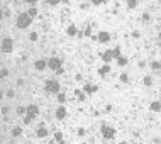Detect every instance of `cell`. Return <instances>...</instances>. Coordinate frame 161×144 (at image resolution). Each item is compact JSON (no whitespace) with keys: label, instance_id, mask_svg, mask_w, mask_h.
Here are the masks:
<instances>
[{"label":"cell","instance_id":"1","mask_svg":"<svg viewBox=\"0 0 161 144\" xmlns=\"http://www.w3.org/2000/svg\"><path fill=\"white\" fill-rule=\"evenodd\" d=\"M31 22H32V19H31L27 14H20L19 19H17V27H19V29H26V27H29Z\"/></svg>","mask_w":161,"mask_h":144},{"label":"cell","instance_id":"2","mask_svg":"<svg viewBox=\"0 0 161 144\" xmlns=\"http://www.w3.org/2000/svg\"><path fill=\"white\" fill-rule=\"evenodd\" d=\"M46 90L49 93H58L60 92V83L54 81V80H49V81H46Z\"/></svg>","mask_w":161,"mask_h":144},{"label":"cell","instance_id":"3","mask_svg":"<svg viewBox=\"0 0 161 144\" xmlns=\"http://www.w3.org/2000/svg\"><path fill=\"white\" fill-rule=\"evenodd\" d=\"M0 48L3 53H10L12 51V39H3L2 42H0Z\"/></svg>","mask_w":161,"mask_h":144},{"label":"cell","instance_id":"4","mask_svg":"<svg viewBox=\"0 0 161 144\" xmlns=\"http://www.w3.org/2000/svg\"><path fill=\"white\" fill-rule=\"evenodd\" d=\"M46 65H48V66H49L51 70H54V71H56V70H60V66H61V61L58 59V58H51V59L48 61V63H46Z\"/></svg>","mask_w":161,"mask_h":144},{"label":"cell","instance_id":"5","mask_svg":"<svg viewBox=\"0 0 161 144\" xmlns=\"http://www.w3.org/2000/svg\"><path fill=\"white\" fill-rule=\"evenodd\" d=\"M26 112H27V117H29V119H34L36 115L39 114V109H37L36 105H29L27 109H26Z\"/></svg>","mask_w":161,"mask_h":144},{"label":"cell","instance_id":"6","mask_svg":"<svg viewBox=\"0 0 161 144\" xmlns=\"http://www.w3.org/2000/svg\"><path fill=\"white\" fill-rule=\"evenodd\" d=\"M102 134H103V137H105V139H112L115 132H114V129L107 127V125H103V127H102Z\"/></svg>","mask_w":161,"mask_h":144},{"label":"cell","instance_id":"7","mask_svg":"<svg viewBox=\"0 0 161 144\" xmlns=\"http://www.w3.org/2000/svg\"><path fill=\"white\" fill-rule=\"evenodd\" d=\"M56 117H58V119H65V117H66V110H65V107H60V109H58V110H56Z\"/></svg>","mask_w":161,"mask_h":144},{"label":"cell","instance_id":"8","mask_svg":"<svg viewBox=\"0 0 161 144\" xmlns=\"http://www.w3.org/2000/svg\"><path fill=\"white\" fill-rule=\"evenodd\" d=\"M34 66H36V70H44V68H46V61H44V59H37Z\"/></svg>","mask_w":161,"mask_h":144},{"label":"cell","instance_id":"9","mask_svg":"<svg viewBox=\"0 0 161 144\" xmlns=\"http://www.w3.org/2000/svg\"><path fill=\"white\" fill-rule=\"evenodd\" d=\"M99 39H100V42H107V41L110 39V36H109V32H100Z\"/></svg>","mask_w":161,"mask_h":144},{"label":"cell","instance_id":"10","mask_svg":"<svg viewBox=\"0 0 161 144\" xmlns=\"http://www.w3.org/2000/svg\"><path fill=\"white\" fill-rule=\"evenodd\" d=\"M112 58H114L112 51H105V53H103V61H105V63H109V61H110Z\"/></svg>","mask_w":161,"mask_h":144},{"label":"cell","instance_id":"11","mask_svg":"<svg viewBox=\"0 0 161 144\" xmlns=\"http://www.w3.org/2000/svg\"><path fill=\"white\" fill-rule=\"evenodd\" d=\"M97 90V86H93V85H85V92H88V93H93Z\"/></svg>","mask_w":161,"mask_h":144},{"label":"cell","instance_id":"12","mask_svg":"<svg viewBox=\"0 0 161 144\" xmlns=\"http://www.w3.org/2000/svg\"><path fill=\"white\" fill-rule=\"evenodd\" d=\"M46 134H48V131H46L44 127H39V129H37V136H39V137H44Z\"/></svg>","mask_w":161,"mask_h":144},{"label":"cell","instance_id":"13","mask_svg":"<svg viewBox=\"0 0 161 144\" xmlns=\"http://www.w3.org/2000/svg\"><path fill=\"white\" fill-rule=\"evenodd\" d=\"M20 132H22L20 127H14V129H12V136H14V137H15V136H20Z\"/></svg>","mask_w":161,"mask_h":144},{"label":"cell","instance_id":"14","mask_svg":"<svg viewBox=\"0 0 161 144\" xmlns=\"http://www.w3.org/2000/svg\"><path fill=\"white\" fill-rule=\"evenodd\" d=\"M127 5H129L131 9H134V7L137 5V2H136V0H127Z\"/></svg>","mask_w":161,"mask_h":144},{"label":"cell","instance_id":"15","mask_svg":"<svg viewBox=\"0 0 161 144\" xmlns=\"http://www.w3.org/2000/svg\"><path fill=\"white\" fill-rule=\"evenodd\" d=\"M109 71H110V68H109V66H103V68L100 70V75H107Z\"/></svg>","mask_w":161,"mask_h":144},{"label":"cell","instance_id":"16","mask_svg":"<svg viewBox=\"0 0 161 144\" xmlns=\"http://www.w3.org/2000/svg\"><path fill=\"white\" fill-rule=\"evenodd\" d=\"M36 14H37V10H36V9H31L29 12H27V15H29L31 19H32V17H34V15H36Z\"/></svg>","mask_w":161,"mask_h":144},{"label":"cell","instance_id":"17","mask_svg":"<svg viewBox=\"0 0 161 144\" xmlns=\"http://www.w3.org/2000/svg\"><path fill=\"white\" fill-rule=\"evenodd\" d=\"M151 109L154 110V112H158V110H160V104H158V102H154V104H151Z\"/></svg>","mask_w":161,"mask_h":144},{"label":"cell","instance_id":"18","mask_svg":"<svg viewBox=\"0 0 161 144\" xmlns=\"http://www.w3.org/2000/svg\"><path fill=\"white\" fill-rule=\"evenodd\" d=\"M75 32H76V29H75V26H71V27L68 29V34H70V36H75Z\"/></svg>","mask_w":161,"mask_h":144},{"label":"cell","instance_id":"19","mask_svg":"<svg viewBox=\"0 0 161 144\" xmlns=\"http://www.w3.org/2000/svg\"><path fill=\"white\" fill-rule=\"evenodd\" d=\"M7 75H9V71H7V70H0V78H5Z\"/></svg>","mask_w":161,"mask_h":144},{"label":"cell","instance_id":"20","mask_svg":"<svg viewBox=\"0 0 161 144\" xmlns=\"http://www.w3.org/2000/svg\"><path fill=\"white\" fill-rule=\"evenodd\" d=\"M151 83H153V80H151L149 77H146V78H144V85H151Z\"/></svg>","mask_w":161,"mask_h":144},{"label":"cell","instance_id":"21","mask_svg":"<svg viewBox=\"0 0 161 144\" xmlns=\"http://www.w3.org/2000/svg\"><path fill=\"white\" fill-rule=\"evenodd\" d=\"M58 100H60V102H65V100H66V97L63 95V93H60V95H58Z\"/></svg>","mask_w":161,"mask_h":144},{"label":"cell","instance_id":"22","mask_svg":"<svg viewBox=\"0 0 161 144\" xmlns=\"http://www.w3.org/2000/svg\"><path fill=\"white\" fill-rule=\"evenodd\" d=\"M17 114H26V109H24V107H19V109H17Z\"/></svg>","mask_w":161,"mask_h":144},{"label":"cell","instance_id":"23","mask_svg":"<svg viewBox=\"0 0 161 144\" xmlns=\"http://www.w3.org/2000/svg\"><path fill=\"white\" fill-rule=\"evenodd\" d=\"M31 39H32V41H36V39H37V34H36V32H32V34H31Z\"/></svg>","mask_w":161,"mask_h":144},{"label":"cell","instance_id":"24","mask_svg":"<svg viewBox=\"0 0 161 144\" xmlns=\"http://www.w3.org/2000/svg\"><path fill=\"white\" fill-rule=\"evenodd\" d=\"M119 65H126V58H119Z\"/></svg>","mask_w":161,"mask_h":144},{"label":"cell","instance_id":"25","mask_svg":"<svg viewBox=\"0 0 161 144\" xmlns=\"http://www.w3.org/2000/svg\"><path fill=\"white\" fill-rule=\"evenodd\" d=\"M153 68H154V70H160V63H156V61H154V63H153Z\"/></svg>","mask_w":161,"mask_h":144},{"label":"cell","instance_id":"26","mask_svg":"<svg viewBox=\"0 0 161 144\" xmlns=\"http://www.w3.org/2000/svg\"><path fill=\"white\" fill-rule=\"evenodd\" d=\"M92 2H93L95 5H99V3H102V2H103V0H92Z\"/></svg>","mask_w":161,"mask_h":144},{"label":"cell","instance_id":"27","mask_svg":"<svg viewBox=\"0 0 161 144\" xmlns=\"http://www.w3.org/2000/svg\"><path fill=\"white\" fill-rule=\"evenodd\" d=\"M26 2H27V3H36L37 0H26Z\"/></svg>","mask_w":161,"mask_h":144},{"label":"cell","instance_id":"28","mask_svg":"<svg viewBox=\"0 0 161 144\" xmlns=\"http://www.w3.org/2000/svg\"><path fill=\"white\" fill-rule=\"evenodd\" d=\"M48 2H49V3H58L60 0H48Z\"/></svg>","mask_w":161,"mask_h":144},{"label":"cell","instance_id":"29","mask_svg":"<svg viewBox=\"0 0 161 144\" xmlns=\"http://www.w3.org/2000/svg\"><path fill=\"white\" fill-rule=\"evenodd\" d=\"M0 19H2V10H0Z\"/></svg>","mask_w":161,"mask_h":144},{"label":"cell","instance_id":"30","mask_svg":"<svg viewBox=\"0 0 161 144\" xmlns=\"http://www.w3.org/2000/svg\"><path fill=\"white\" fill-rule=\"evenodd\" d=\"M0 98H2V92H0Z\"/></svg>","mask_w":161,"mask_h":144}]
</instances>
